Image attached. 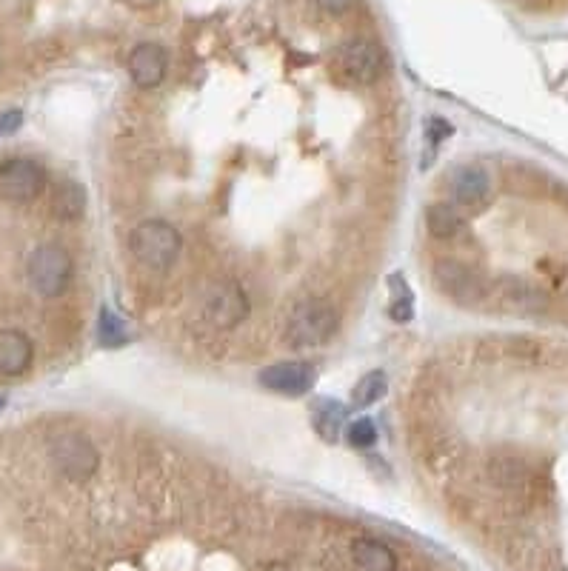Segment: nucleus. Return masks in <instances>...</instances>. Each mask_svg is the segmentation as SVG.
<instances>
[{
	"instance_id": "obj_1",
	"label": "nucleus",
	"mask_w": 568,
	"mask_h": 571,
	"mask_svg": "<svg viewBox=\"0 0 568 571\" xmlns=\"http://www.w3.org/2000/svg\"><path fill=\"white\" fill-rule=\"evenodd\" d=\"M337 309L326 300H303L297 303L286 323V337L294 349H317L329 343L337 332Z\"/></svg>"
},
{
	"instance_id": "obj_2",
	"label": "nucleus",
	"mask_w": 568,
	"mask_h": 571,
	"mask_svg": "<svg viewBox=\"0 0 568 571\" xmlns=\"http://www.w3.org/2000/svg\"><path fill=\"white\" fill-rule=\"evenodd\" d=\"M129 246H132V255L138 257V263H143L146 269H169L180 255V232H177L172 223L166 220H143L132 229L129 237Z\"/></svg>"
},
{
	"instance_id": "obj_3",
	"label": "nucleus",
	"mask_w": 568,
	"mask_h": 571,
	"mask_svg": "<svg viewBox=\"0 0 568 571\" xmlns=\"http://www.w3.org/2000/svg\"><path fill=\"white\" fill-rule=\"evenodd\" d=\"M72 257L58 243H43L26 260V277L29 286L40 297H60L72 283Z\"/></svg>"
},
{
	"instance_id": "obj_4",
	"label": "nucleus",
	"mask_w": 568,
	"mask_h": 571,
	"mask_svg": "<svg viewBox=\"0 0 568 571\" xmlns=\"http://www.w3.org/2000/svg\"><path fill=\"white\" fill-rule=\"evenodd\" d=\"M49 460L55 463V469H58L66 480L83 483V480H89L92 474L98 472L100 454L98 449H95V443H92L86 434L66 432L58 434V437L49 443Z\"/></svg>"
},
{
	"instance_id": "obj_5",
	"label": "nucleus",
	"mask_w": 568,
	"mask_h": 571,
	"mask_svg": "<svg viewBox=\"0 0 568 571\" xmlns=\"http://www.w3.org/2000/svg\"><path fill=\"white\" fill-rule=\"evenodd\" d=\"M431 277L437 283V289L443 292L451 300L463 303V306H471V303H480L489 297V289H486V280L477 275L471 266L460 263V260H451V257H443L434 263L431 269Z\"/></svg>"
},
{
	"instance_id": "obj_6",
	"label": "nucleus",
	"mask_w": 568,
	"mask_h": 571,
	"mask_svg": "<svg viewBox=\"0 0 568 571\" xmlns=\"http://www.w3.org/2000/svg\"><path fill=\"white\" fill-rule=\"evenodd\" d=\"M337 69L354 83H374L386 69V55L374 40H346L337 49Z\"/></svg>"
},
{
	"instance_id": "obj_7",
	"label": "nucleus",
	"mask_w": 568,
	"mask_h": 571,
	"mask_svg": "<svg viewBox=\"0 0 568 571\" xmlns=\"http://www.w3.org/2000/svg\"><path fill=\"white\" fill-rule=\"evenodd\" d=\"M46 172L38 160L12 158L0 163V197L12 203H29L43 192Z\"/></svg>"
},
{
	"instance_id": "obj_8",
	"label": "nucleus",
	"mask_w": 568,
	"mask_h": 571,
	"mask_svg": "<svg viewBox=\"0 0 568 571\" xmlns=\"http://www.w3.org/2000/svg\"><path fill=\"white\" fill-rule=\"evenodd\" d=\"M203 315L212 326H220V329H232L240 320H246L249 315V297L246 292L237 286V283H220L215 286L209 295H206V303H203Z\"/></svg>"
},
{
	"instance_id": "obj_9",
	"label": "nucleus",
	"mask_w": 568,
	"mask_h": 571,
	"mask_svg": "<svg viewBox=\"0 0 568 571\" xmlns=\"http://www.w3.org/2000/svg\"><path fill=\"white\" fill-rule=\"evenodd\" d=\"M451 200L463 209H483L491 200V178L480 166H457L449 178Z\"/></svg>"
},
{
	"instance_id": "obj_10",
	"label": "nucleus",
	"mask_w": 568,
	"mask_h": 571,
	"mask_svg": "<svg viewBox=\"0 0 568 571\" xmlns=\"http://www.w3.org/2000/svg\"><path fill=\"white\" fill-rule=\"evenodd\" d=\"M260 383L277 394L300 397L314 386V366L303 360H289V363H275L260 372Z\"/></svg>"
},
{
	"instance_id": "obj_11",
	"label": "nucleus",
	"mask_w": 568,
	"mask_h": 571,
	"mask_svg": "<svg viewBox=\"0 0 568 571\" xmlns=\"http://www.w3.org/2000/svg\"><path fill=\"white\" fill-rule=\"evenodd\" d=\"M494 295L509 312H517V315H537V312H546V306H549V297L543 289L531 286L526 280H514V277L497 283Z\"/></svg>"
},
{
	"instance_id": "obj_12",
	"label": "nucleus",
	"mask_w": 568,
	"mask_h": 571,
	"mask_svg": "<svg viewBox=\"0 0 568 571\" xmlns=\"http://www.w3.org/2000/svg\"><path fill=\"white\" fill-rule=\"evenodd\" d=\"M129 75L140 89H155L166 78V52L157 43H140L129 55Z\"/></svg>"
},
{
	"instance_id": "obj_13",
	"label": "nucleus",
	"mask_w": 568,
	"mask_h": 571,
	"mask_svg": "<svg viewBox=\"0 0 568 571\" xmlns=\"http://www.w3.org/2000/svg\"><path fill=\"white\" fill-rule=\"evenodd\" d=\"M32 357H35V346L20 329L0 332V375L20 377L23 372H29Z\"/></svg>"
},
{
	"instance_id": "obj_14",
	"label": "nucleus",
	"mask_w": 568,
	"mask_h": 571,
	"mask_svg": "<svg viewBox=\"0 0 568 571\" xmlns=\"http://www.w3.org/2000/svg\"><path fill=\"white\" fill-rule=\"evenodd\" d=\"M352 557L363 571H397V554L377 537H357L352 543Z\"/></svg>"
},
{
	"instance_id": "obj_15",
	"label": "nucleus",
	"mask_w": 568,
	"mask_h": 571,
	"mask_svg": "<svg viewBox=\"0 0 568 571\" xmlns=\"http://www.w3.org/2000/svg\"><path fill=\"white\" fill-rule=\"evenodd\" d=\"M426 229L437 240H454L466 232V220L451 203H431L426 209Z\"/></svg>"
},
{
	"instance_id": "obj_16",
	"label": "nucleus",
	"mask_w": 568,
	"mask_h": 571,
	"mask_svg": "<svg viewBox=\"0 0 568 571\" xmlns=\"http://www.w3.org/2000/svg\"><path fill=\"white\" fill-rule=\"evenodd\" d=\"M52 212L60 220H78L86 212V189L75 180H63L52 195Z\"/></svg>"
},
{
	"instance_id": "obj_17",
	"label": "nucleus",
	"mask_w": 568,
	"mask_h": 571,
	"mask_svg": "<svg viewBox=\"0 0 568 571\" xmlns=\"http://www.w3.org/2000/svg\"><path fill=\"white\" fill-rule=\"evenodd\" d=\"M346 423V406L337 400H320L314 406V432L320 434L326 443H334Z\"/></svg>"
},
{
	"instance_id": "obj_18",
	"label": "nucleus",
	"mask_w": 568,
	"mask_h": 571,
	"mask_svg": "<svg viewBox=\"0 0 568 571\" xmlns=\"http://www.w3.org/2000/svg\"><path fill=\"white\" fill-rule=\"evenodd\" d=\"M386 392H389L386 375L383 372H369V375H363L357 380V386H354L352 392V403L357 409H366V406H374Z\"/></svg>"
},
{
	"instance_id": "obj_19",
	"label": "nucleus",
	"mask_w": 568,
	"mask_h": 571,
	"mask_svg": "<svg viewBox=\"0 0 568 571\" xmlns=\"http://www.w3.org/2000/svg\"><path fill=\"white\" fill-rule=\"evenodd\" d=\"M491 477L503 486V489H520L526 486V477H529V469L523 460H514V457H497L491 463Z\"/></svg>"
},
{
	"instance_id": "obj_20",
	"label": "nucleus",
	"mask_w": 568,
	"mask_h": 571,
	"mask_svg": "<svg viewBox=\"0 0 568 571\" xmlns=\"http://www.w3.org/2000/svg\"><path fill=\"white\" fill-rule=\"evenodd\" d=\"M392 317L397 320V323H409L414 315V306H412V292H409V286L400 280V277L394 275L392 277Z\"/></svg>"
},
{
	"instance_id": "obj_21",
	"label": "nucleus",
	"mask_w": 568,
	"mask_h": 571,
	"mask_svg": "<svg viewBox=\"0 0 568 571\" xmlns=\"http://www.w3.org/2000/svg\"><path fill=\"white\" fill-rule=\"evenodd\" d=\"M346 440H349V446H354V449H372L374 443H377V429H374V423L369 417H360V420H354L352 426L346 429Z\"/></svg>"
},
{
	"instance_id": "obj_22",
	"label": "nucleus",
	"mask_w": 568,
	"mask_h": 571,
	"mask_svg": "<svg viewBox=\"0 0 568 571\" xmlns=\"http://www.w3.org/2000/svg\"><path fill=\"white\" fill-rule=\"evenodd\" d=\"M100 343L109 346V349L126 343V326L112 312H106V309L100 312Z\"/></svg>"
},
{
	"instance_id": "obj_23",
	"label": "nucleus",
	"mask_w": 568,
	"mask_h": 571,
	"mask_svg": "<svg viewBox=\"0 0 568 571\" xmlns=\"http://www.w3.org/2000/svg\"><path fill=\"white\" fill-rule=\"evenodd\" d=\"M451 135V126L443 118H431L426 123V140L431 146H440V140H446Z\"/></svg>"
},
{
	"instance_id": "obj_24",
	"label": "nucleus",
	"mask_w": 568,
	"mask_h": 571,
	"mask_svg": "<svg viewBox=\"0 0 568 571\" xmlns=\"http://www.w3.org/2000/svg\"><path fill=\"white\" fill-rule=\"evenodd\" d=\"M323 12H329V15H343V12H349L354 6V0H314Z\"/></svg>"
},
{
	"instance_id": "obj_25",
	"label": "nucleus",
	"mask_w": 568,
	"mask_h": 571,
	"mask_svg": "<svg viewBox=\"0 0 568 571\" xmlns=\"http://www.w3.org/2000/svg\"><path fill=\"white\" fill-rule=\"evenodd\" d=\"M20 120H23V115H20L18 109H15V112L0 115V135H12V132L20 126Z\"/></svg>"
},
{
	"instance_id": "obj_26",
	"label": "nucleus",
	"mask_w": 568,
	"mask_h": 571,
	"mask_svg": "<svg viewBox=\"0 0 568 571\" xmlns=\"http://www.w3.org/2000/svg\"><path fill=\"white\" fill-rule=\"evenodd\" d=\"M0 406H3V397H0Z\"/></svg>"
}]
</instances>
